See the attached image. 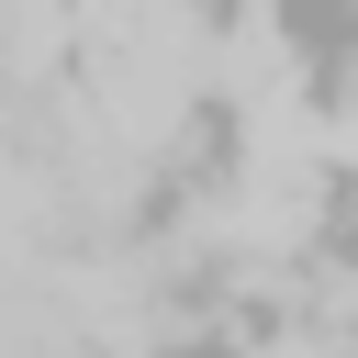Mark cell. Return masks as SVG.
Segmentation results:
<instances>
[{"instance_id":"7a4b0ae2","label":"cell","mask_w":358,"mask_h":358,"mask_svg":"<svg viewBox=\"0 0 358 358\" xmlns=\"http://www.w3.org/2000/svg\"><path fill=\"white\" fill-rule=\"evenodd\" d=\"M324 134H336V157H358V67L336 78V112H324Z\"/></svg>"},{"instance_id":"6da1fadb","label":"cell","mask_w":358,"mask_h":358,"mask_svg":"<svg viewBox=\"0 0 358 358\" xmlns=\"http://www.w3.org/2000/svg\"><path fill=\"white\" fill-rule=\"evenodd\" d=\"M213 90H224L235 123H246V168H268V179H324L336 134H324V101H313V78H302V45H291V22H280L268 0L224 22Z\"/></svg>"}]
</instances>
